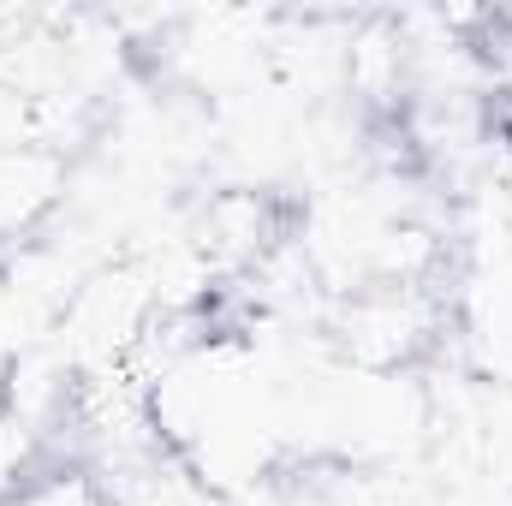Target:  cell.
<instances>
[{
  "label": "cell",
  "mask_w": 512,
  "mask_h": 506,
  "mask_svg": "<svg viewBox=\"0 0 512 506\" xmlns=\"http://www.w3.org/2000/svg\"><path fill=\"white\" fill-rule=\"evenodd\" d=\"M0 506H114L102 471L78 465V459H48L36 477H24Z\"/></svg>",
  "instance_id": "cell-1"
}]
</instances>
